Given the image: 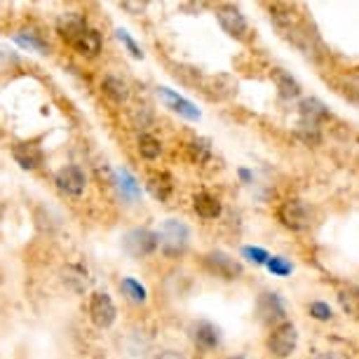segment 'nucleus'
I'll return each mask as SVG.
<instances>
[{
	"mask_svg": "<svg viewBox=\"0 0 359 359\" xmlns=\"http://www.w3.org/2000/svg\"><path fill=\"white\" fill-rule=\"evenodd\" d=\"M191 247V228L179 219H167L160 226L158 249L167 259H181Z\"/></svg>",
	"mask_w": 359,
	"mask_h": 359,
	"instance_id": "obj_1",
	"label": "nucleus"
},
{
	"mask_svg": "<svg viewBox=\"0 0 359 359\" xmlns=\"http://www.w3.org/2000/svg\"><path fill=\"white\" fill-rule=\"evenodd\" d=\"M202 266L209 275L219 277V280H226V282H233V280H240L245 268L242 263L233 259L230 254L221 252V249H214V252H207L202 256Z\"/></svg>",
	"mask_w": 359,
	"mask_h": 359,
	"instance_id": "obj_2",
	"label": "nucleus"
},
{
	"mask_svg": "<svg viewBox=\"0 0 359 359\" xmlns=\"http://www.w3.org/2000/svg\"><path fill=\"white\" fill-rule=\"evenodd\" d=\"M296 345H298V329H296V324L282 322V324H277V327L270 329L266 348H268V352L273 357H277V359L291 357V355H294V350H296Z\"/></svg>",
	"mask_w": 359,
	"mask_h": 359,
	"instance_id": "obj_3",
	"label": "nucleus"
},
{
	"mask_svg": "<svg viewBox=\"0 0 359 359\" xmlns=\"http://www.w3.org/2000/svg\"><path fill=\"white\" fill-rule=\"evenodd\" d=\"M123 249L132 259H146L158 252V233L151 228H132L123 235Z\"/></svg>",
	"mask_w": 359,
	"mask_h": 359,
	"instance_id": "obj_4",
	"label": "nucleus"
},
{
	"mask_svg": "<svg viewBox=\"0 0 359 359\" xmlns=\"http://www.w3.org/2000/svg\"><path fill=\"white\" fill-rule=\"evenodd\" d=\"M277 219L282 221L284 228L289 230H308L313 226V209H310L303 200H287L282 202V207L277 209Z\"/></svg>",
	"mask_w": 359,
	"mask_h": 359,
	"instance_id": "obj_5",
	"label": "nucleus"
},
{
	"mask_svg": "<svg viewBox=\"0 0 359 359\" xmlns=\"http://www.w3.org/2000/svg\"><path fill=\"white\" fill-rule=\"evenodd\" d=\"M256 315H259V322L266 324V327H277V324L287 322V308H284V301L277 291H263V294L256 298Z\"/></svg>",
	"mask_w": 359,
	"mask_h": 359,
	"instance_id": "obj_6",
	"label": "nucleus"
},
{
	"mask_svg": "<svg viewBox=\"0 0 359 359\" xmlns=\"http://www.w3.org/2000/svg\"><path fill=\"white\" fill-rule=\"evenodd\" d=\"M216 19H219L221 29L228 33L230 38H237V40H245L247 33H249V24H247V17L242 15L240 8L235 5H216Z\"/></svg>",
	"mask_w": 359,
	"mask_h": 359,
	"instance_id": "obj_7",
	"label": "nucleus"
},
{
	"mask_svg": "<svg viewBox=\"0 0 359 359\" xmlns=\"http://www.w3.org/2000/svg\"><path fill=\"white\" fill-rule=\"evenodd\" d=\"M90 320L94 327L99 329H108L113 327L115 317H118V308H115L113 298L106 294V291H94L90 298Z\"/></svg>",
	"mask_w": 359,
	"mask_h": 359,
	"instance_id": "obj_8",
	"label": "nucleus"
},
{
	"mask_svg": "<svg viewBox=\"0 0 359 359\" xmlns=\"http://www.w3.org/2000/svg\"><path fill=\"white\" fill-rule=\"evenodd\" d=\"M54 184L64 195H71V198H80L87 188V174L83 167L78 165H66L54 174Z\"/></svg>",
	"mask_w": 359,
	"mask_h": 359,
	"instance_id": "obj_9",
	"label": "nucleus"
},
{
	"mask_svg": "<svg viewBox=\"0 0 359 359\" xmlns=\"http://www.w3.org/2000/svg\"><path fill=\"white\" fill-rule=\"evenodd\" d=\"M158 97L165 101V106L169 108V111L181 115L184 120H191V123H195V120L202 118L200 108L195 106L193 101H188L186 97H181L179 92L169 90V87H158Z\"/></svg>",
	"mask_w": 359,
	"mask_h": 359,
	"instance_id": "obj_10",
	"label": "nucleus"
},
{
	"mask_svg": "<svg viewBox=\"0 0 359 359\" xmlns=\"http://www.w3.org/2000/svg\"><path fill=\"white\" fill-rule=\"evenodd\" d=\"M12 158L22 169L26 172H33L45 162V153L43 148L38 146V141H22V144L12 146Z\"/></svg>",
	"mask_w": 359,
	"mask_h": 359,
	"instance_id": "obj_11",
	"label": "nucleus"
},
{
	"mask_svg": "<svg viewBox=\"0 0 359 359\" xmlns=\"http://www.w3.org/2000/svg\"><path fill=\"white\" fill-rule=\"evenodd\" d=\"M191 338H193V343L198 345L200 350L214 352L221 345V329L216 327V324H212V322L200 320V322H195L191 327Z\"/></svg>",
	"mask_w": 359,
	"mask_h": 359,
	"instance_id": "obj_12",
	"label": "nucleus"
},
{
	"mask_svg": "<svg viewBox=\"0 0 359 359\" xmlns=\"http://www.w3.org/2000/svg\"><path fill=\"white\" fill-rule=\"evenodd\" d=\"M87 29H90V26H87V19H85V15H80V12H64V15L57 17V33H59V38L66 40L69 45L78 36H83Z\"/></svg>",
	"mask_w": 359,
	"mask_h": 359,
	"instance_id": "obj_13",
	"label": "nucleus"
},
{
	"mask_svg": "<svg viewBox=\"0 0 359 359\" xmlns=\"http://www.w3.org/2000/svg\"><path fill=\"white\" fill-rule=\"evenodd\" d=\"M71 47L76 50L80 57H85V59H97L101 50H104V38H101V33L99 31H94V29H87L83 36H78L76 40L71 43Z\"/></svg>",
	"mask_w": 359,
	"mask_h": 359,
	"instance_id": "obj_14",
	"label": "nucleus"
},
{
	"mask_svg": "<svg viewBox=\"0 0 359 359\" xmlns=\"http://www.w3.org/2000/svg\"><path fill=\"white\" fill-rule=\"evenodd\" d=\"M298 113H301V123H310V125H320L331 118L327 104H322L315 97H306L298 101Z\"/></svg>",
	"mask_w": 359,
	"mask_h": 359,
	"instance_id": "obj_15",
	"label": "nucleus"
},
{
	"mask_svg": "<svg viewBox=\"0 0 359 359\" xmlns=\"http://www.w3.org/2000/svg\"><path fill=\"white\" fill-rule=\"evenodd\" d=\"M115 188H118L120 198L127 200V202H137L141 198V184L137 181V176H134L130 169L120 167L118 172H115V179H113Z\"/></svg>",
	"mask_w": 359,
	"mask_h": 359,
	"instance_id": "obj_16",
	"label": "nucleus"
},
{
	"mask_svg": "<svg viewBox=\"0 0 359 359\" xmlns=\"http://www.w3.org/2000/svg\"><path fill=\"white\" fill-rule=\"evenodd\" d=\"M193 209H195V214H198L200 219L214 221V219H219V216H221L223 205H221V200L216 198V195H212V193H198L193 198Z\"/></svg>",
	"mask_w": 359,
	"mask_h": 359,
	"instance_id": "obj_17",
	"label": "nucleus"
},
{
	"mask_svg": "<svg viewBox=\"0 0 359 359\" xmlns=\"http://www.w3.org/2000/svg\"><path fill=\"white\" fill-rule=\"evenodd\" d=\"M146 188L155 200L167 202L174 193V179L167 172H153L151 176H148Z\"/></svg>",
	"mask_w": 359,
	"mask_h": 359,
	"instance_id": "obj_18",
	"label": "nucleus"
},
{
	"mask_svg": "<svg viewBox=\"0 0 359 359\" xmlns=\"http://www.w3.org/2000/svg\"><path fill=\"white\" fill-rule=\"evenodd\" d=\"M273 83L277 87V92H280L282 99H298L301 97V83L291 76L289 71L284 69H273Z\"/></svg>",
	"mask_w": 359,
	"mask_h": 359,
	"instance_id": "obj_19",
	"label": "nucleus"
},
{
	"mask_svg": "<svg viewBox=\"0 0 359 359\" xmlns=\"http://www.w3.org/2000/svg\"><path fill=\"white\" fill-rule=\"evenodd\" d=\"M101 90H104V94L113 104H125L130 99V85L118 76H106L104 83H101Z\"/></svg>",
	"mask_w": 359,
	"mask_h": 359,
	"instance_id": "obj_20",
	"label": "nucleus"
},
{
	"mask_svg": "<svg viewBox=\"0 0 359 359\" xmlns=\"http://www.w3.org/2000/svg\"><path fill=\"white\" fill-rule=\"evenodd\" d=\"M120 291H123V296L130 303H134V306H144V303L148 301L146 287L134 280V277H125V280H120Z\"/></svg>",
	"mask_w": 359,
	"mask_h": 359,
	"instance_id": "obj_21",
	"label": "nucleus"
},
{
	"mask_svg": "<svg viewBox=\"0 0 359 359\" xmlns=\"http://www.w3.org/2000/svg\"><path fill=\"white\" fill-rule=\"evenodd\" d=\"M137 148H139V155H141L144 160H158L160 155H162V144H160V139H155L153 134H148V132H141V134H139Z\"/></svg>",
	"mask_w": 359,
	"mask_h": 359,
	"instance_id": "obj_22",
	"label": "nucleus"
},
{
	"mask_svg": "<svg viewBox=\"0 0 359 359\" xmlns=\"http://www.w3.org/2000/svg\"><path fill=\"white\" fill-rule=\"evenodd\" d=\"M188 158H191L195 165H207L212 160V146H209L207 139H193L186 144Z\"/></svg>",
	"mask_w": 359,
	"mask_h": 359,
	"instance_id": "obj_23",
	"label": "nucleus"
},
{
	"mask_svg": "<svg viewBox=\"0 0 359 359\" xmlns=\"http://www.w3.org/2000/svg\"><path fill=\"white\" fill-rule=\"evenodd\" d=\"M15 43L26 47V50H33V52H40V54H47L50 52V45L40 38V33H17L15 36Z\"/></svg>",
	"mask_w": 359,
	"mask_h": 359,
	"instance_id": "obj_24",
	"label": "nucleus"
},
{
	"mask_svg": "<svg viewBox=\"0 0 359 359\" xmlns=\"http://www.w3.org/2000/svg\"><path fill=\"white\" fill-rule=\"evenodd\" d=\"M266 268L273 273L275 277H287L294 273V263H291L289 259H284V256H270Z\"/></svg>",
	"mask_w": 359,
	"mask_h": 359,
	"instance_id": "obj_25",
	"label": "nucleus"
},
{
	"mask_svg": "<svg viewBox=\"0 0 359 359\" xmlns=\"http://www.w3.org/2000/svg\"><path fill=\"white\" fill-rule=\"evenodd\" d=\"M296 134L301 137L306 144L310 146H317L322 141V134H320V125H310V123H298L296 127Z\"/></svg>",
	"mask_w": 359,
	"mask_h": 359,
	"instance_id": "obj_26",
	"label": "nucleus"
},
{
	"mask_svg": "<svg viewBox=\"0 0 359 359\" xmlns=\"http://www.w3.org/2000/svg\"><path fill=\"white\" fill-rule=\"evenodd\" d=\"M308 313L317 322H329L331 317H334V310H331V306H329L327 301H313L308 306Z\"/></svg>",
	"mask_w": 359,
	"mask_h": 359,
	"instance_id": "obj_27",
	"label": "nucleus"
},
{
	"mask_svg": "<svg viewBox=\"0 0 359 359\" xmlns=\"http://www.w3.org/2000/svg\"><path fill=\"white\" fill-rule=\"evenodd\" d=\"M242 256H245L249 263H254V266H266L270 259V254L261 247H242Z\"/></svg>",
	"mask_w": 359,
	"mask_h": 359,
	"instance_id": "obj_28",
	"label": "nucleus"
},
{
	"mask_svg": "<svg viewBox=\"0 0 359 359\" xmlns=\"http://www.w3.org/2000/svg\"><path fill=\"white\" fill-rule=\"evenodd\" d=\"M151 123H153V113L148 111L146 106H139L132 111V125L134 127H139V130H148Z\"/></svg>",
	"mask_w": 359,
	"mask_h": 359,
	"instance_id": "obj_29",
	"label": "nucleus"
},
{
	"mask_svg": "<svg viewBox=\"0 0 359 359\" xmlns=\"http://www.w3.org/2000/svg\"><path fill=\"white\" fill-rule=\"evenodd\" d=\"M338 298H341V303H343V310H348L352 315H359V289L343 291Z\"/></svg>",
	"mask_w": 359,
	"mask_h": 359,
	"instance_id": "obj_30",
	"label": "nucleus"
},
{
	"mask_svg": "<svg viewBox=\"0 0 359 359\" xmlns=\"http://www.w3.org/2000/svg\"><path fill=\"white\" fill-rule=\"evenodd\" d=\"M115 33H118V40L127 47V52H130L134 59H144V52H141V47L137 45V40H134L130 33H127L125 29H118Z\"/></svg>",
	"mask_w": 359,
	"mask_h": 359,
	"instance_id": "obj_31",
	"label": "nucleus"
},
{
	"mask_svg": "<svg viewBox=\"0 0 359 359\" xmlns=\"http://www.w3.org/2000/svg\"><path fill=\"white\" fill-rule=\"evenodd\" d=\"M341 92H343V97H345V99H350L352 104H357V106H359V83H352V80H350V83L345 85Z\"/></svg>",
	"mask_w": 359,
	"mask_h": 359,
	"instance_id": "obj_32",
	"label": "nucleus"
},
{
	"mask_svg": "<svg viewBox=\"0 0 359 359\" xmlns=\"http://www.w3.org/2000/svg\"><path fill=\"white\" fill-rule=\"evenodd\" d=\"M315 359H350V357L341 350H327V352H320Z\"/></svg>",
	"mask_w": 359,
	"mask_h": 359,
	"instance_id": "obj_33",
	"label": "nucleus"
},
{
	"mask_svg": "<svg viewBox=\"0 0 359 359\" xmlns=\"http://www.w3.org/2000/svg\"><path fill=\"white\" fill-rule=\"evenodd\" d=\"M155 359H186L181 352H176V350H165V352H160Z\"/></svg>",
	"mask_w": 359,
	"mask_h": 359,
	"instance_id": "obj_34",
	"label": "nucleus"
},
{
	"mask_svg": "<svg viewBox=\"0 0 359 359\" xmlns=\"http://www.w3.org/2000/svg\"><path fill=\"white\" fill-rule=\"evenodd\" d=\"M237 174H240L242 184H252V181H254V174L249 172V169H245V167H242V169H237Z\"/></svg>",
	"mask_w": 359,
	"mask_h": 359,
	"instance_id": "obj_35",
	"label": "nucleus"
},
{
	"mask_svg": "<svg viewBox=\"0 0 359 359\" xmlns=\"http://www.w3.org/2000/svg\"><path fill=\"white\" fill-rule=\"evenodd\" d=\"M146 5L144 3H123V10H132V12H141Z\"/></svg>",
	"mask_w": 359,
	"mask_h": 359,
	"instance_id": "obj_36",
	"label": "nucleus"
},
{
	"mask_svg": "<svg viewBox=\"0 0 359 359\" xmlns=\"http://www.w3.org/2000/svg\"><path fill=\"white\" fill-rule=\"evenodd\" d=\"M228 359H247V357H228Z\"/></svg>",
	"mask_w": 359,
	"mask_h": 359,
	"instance_id": "obj_37",
	"label": "nucleus"
}]
</instances>
